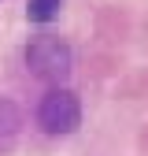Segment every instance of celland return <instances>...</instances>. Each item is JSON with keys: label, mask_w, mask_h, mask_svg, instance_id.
I'll return each instance as SVG.
<instances>
[{"label": "cell", "mask_w": 148, "mask_h": 156, "mask_svg": "<svg viewBox=\"0 0 148 156\" xmlns=\"http://www.w3.org/2000/svg\"><path fill=\"white\" fill-rule=\"evenodd\" d=\"M37 126L52 138H59V134H74L82 126V101L74 97L70 89L56 86L41 97V104H37Z\"/></svg>", "instance_id": "cell-2"}, {"label": "cell", "mask_w": 148, "mask_h": 156, "mask_svg": "<svg viewBox=\"0 0 148 156\" xmlns=\"http://www.w3.org/2000/svg\"><path fill=\"white\" fill-rule=\"evenodd\" d=\"M26 67H30L33 78L59 86L74 71V48L63 41V37H56V34H41V37H33V41L26 45Z\"/></svg>", "instance_id": "cell-1"}, {"label": "cell", "mask_w": 148, "mask_h": 156, "mask_svg": "<svg viewBox=\"0 0 148 156\" xmlns=\"http://www.w3.org/2000/svg\"><path fill=\"white\" fill-rule=\"evenodd\" d=\"M59 8H63V0H30L26 15H30V23H52L59 15Z\"/></svg>", "instance_id": "cell-4"}, {"label": "cell", "mask_w": 148, "mask_h": 156, "mask_svg": "<svg viewBox=\"0 0 148 156\" xmlns=\"http://www.w3.org/2000/svg\"><path fill=\"white\" fill-rule=\"evenodd\" d=\"M22 130V112L11 97H0V145H11Z\"/></svg>", "instance_id": "cell-3"}]
</instances>
